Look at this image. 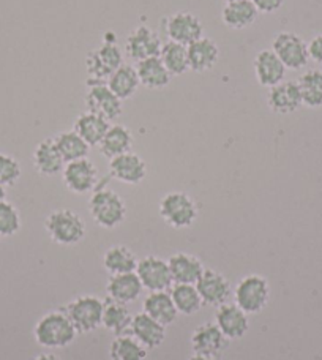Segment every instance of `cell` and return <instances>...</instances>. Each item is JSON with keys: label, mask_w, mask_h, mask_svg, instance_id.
<instances>
[{"label": "cell", "mask_w": 322, "mask_h": 360, "mask_svg": "<svg viewBox=\"0 0 322 360\" xmlns=\"http://www.w3.org/2000/svg\"><path fill=\"white\" fill-rule=\"evenodd\" d=\"M78 330L65 311H49L38 319L34 327V338L41 348L62 349L72 345Z\"/></svg>", "instance_id": "6da1fadb"}, {"label": "cell", "mask_w": 322, "mask_h": 360, "mask_svg": "<svg viewBox=\"0 0 322 360\" xmlns=\"http://www.w3.org/2000/svg\"><path fill=\"white\" fill-rule=\"evenodd\" d=\"M89 212L100 228L114 229L125 221L127 204L114 190L103 186L94 190L89 201Z\"/></svg>", "instance_id": "7a4b0ae2"}, {"label": "cell", "mask_w": 322, "mask_h": 360, "mask_svg": "<svg viewBox=\"0 0 322 360\" xmlns=\"http://www.w3.org/2000/svg\"><path fill=\"white\" fill-rule=\"evenodd\" d=\"M44 229H46L51 240L62 247L76 245L87 233L86 223L82 218L70 209H57L51 212L44 220Z\"/></svg>", "instance_id": "3957f363"}, {"label": "cell", "mask_w": 322, "mask_h": 360, "mask_svg": "<svg viewBox=\"0 0 322 360\" xmlns=\"http://www.w3.org/2000/svg\"><path fill=\"white\" fill-rule=\"evenodd\" d=\"M199 215L198 204L183 191H171L161 198L160 217L174 229H186L195 224Z\"/></svg>", "instance_id": "277c9868"}, {"label": "cell", "mask_w": 322, "mask_h": 360, "mask_svg": "<svg viewBox=\"0 0 322 360\" xmlns=\"http://www.w3.org/2000/svg\"><path fill=\"white\" fill-rule=\"evenodd\" d=\"M124 65V53L117 43L105 41L100 48L90 51L86 57V70L89 75L87 84H100L108 81L115 70Z\"/></svg>", "instance_id": "5b68a950"}, {"label": "cell", "mask_w": 322, "mask_h": 360, "mask_svg": "<svg viewBox=\"0 0 322 360\" xmlns=\"http://www.w3.org/2000/svg\"><path fill=\"white\" fill-rule=\"evenodd\" d=\"M270 300V285L266 276L251 274L243 276L234 289V304L247 314H257Z\"/></svg>", "instance_id": "8992f818"}, {"label": "cell", "mask_w": 322, "mask_h": 360, "mask_svg": "<svg viewBox=\"0 0 322 360\" xmlns=\"http://www.w3.org/2000/svg\"><path fill=\"white\" fill-rule=\"evenodd\" d=\"M105 302L96 295H79L63 308L78 333H89L98 329L103 323Z\"/></svg>", "instance_id": "52a82bcc"}, {"label": "cell", "mask_w": 322, "mask_h": 360, "mask_svg": "<svg viewBox=\"0 0 322 360\" xmlns=\"http://www.w3.org/2000/svg\"><path fill=\"white\" fill-rule=\"evenodd\" d=\"M272 51L285 63L288 70L304 68L310 60L308 44L304 41V38L294 34V32H280V34H276L272 43Z\"/></svg>", "instance_id": "ba28073f"}, {"label": "cell", "mask_w": 322, "mask_h": 360, "mask_svg": "<svg viewBox=\"0 0 322 360\" xmlns=\"http://www.w3.org/2000/svg\"><path fill=\"white\" fill-rule=\"evenodd\" d=\"M86 105L90 112H94L100 117L112 122L119 119L124 112V101L115 95L106 82L100 84H90L86 94Z\"/></svg>", "instance_id": "9c48e42d"}, {"label": "cell", "mask_w": 322, "mask_h": 360, "mask_svg": "<svg viewBox=\"0 0 322 360\" xmlns=\"http://www.w3.org/2000/svg\"><path fill=\"white\" fill-rule=\"evenodd\" d=\"M166 34L171 41L190 46L204 37V25L196 15L190 11H177L166 19Z\"/></svg>", "instance_id": "30bf717a"}, {"label": "cell", "mask_w": 322, "mask_h": 360, "mask_svg": "<svg viewBox=\"0 0 322 360\" xmlns=\"http://www.w3.org/2000/svg\"><path fill=\"white\" fill-rule=\"evenodd\" d=\"M63 184L75 195H86L94 191L98 184V169L89 158L67 163L62 171Z\"/></svg>", "instance_id": "8fae6325"}, {"label": "cell", "mask_w": 322, "mask_h": 360, "mask_svg": "<svg viewBox=\"0 0 322 360\" xmlns=\"http://www.w3.org/2000/svg\"><path fill=\"white\" fill-rule=\"evenodd\" d=\"M136 275L143 283L144 289L150 292L167 291L172 285V275L167 261L158 258V256H146L139 259L136 267Z\"/></svg>", "instance_id": "7c38bea8"}, {"label": "cell", "mask_w": 322, "mask_h": 360, "mask_svg": "<svg viewBox=\"0 0 322 360\" xmlns=\"http://www.w3.org/2000/svg\"><path fill=\"white\" fill-rule=\"evenodd\" d=\"M161 48H163V43L160 35L144 24L133 29L125 40V54L134 62L160 56Z\"/></svg>", "instance_id": "4fadbf2b"}, {"label": "cell", "mask_w": 322, "mask_h": 360, "mask_svg": "<svg viewBox=\"0 0 322 360\" xmlns=\"http://www.w3.org/2000/svg\"><path fill=\"white\" fill-rule=\"evenodd\" d=\"M196 288L202 299V304L210 307H220L223 304H228L231 291H233L226 276L212 269L204 270L196 283Z\"/></svg>", "instance_id": "5bb4252c"}, {"label": "cell", "mask_w": 322, "mask_h": 360, "mask_svg": "<svg viewBox=\"0 0 322 360\" xmlns=\"http://www.w3.org/2000/svg\"><path fill=\"white\" fill-rule=\"evenodd\" d=\"M229 340L215 323H204L191 333V348L195 354L218 357L228 348Z\"/></svg>", "instance_id": "9a60e30c"}, {"label": "cell", "mask_w": 322, "mask_h": 360, "mask_svg": "<svg viewBox=\"0 0 322 360\" xmlns=\"http://www.w3.org/2000/svg\"><path fill=\"white\" fill-rule=\"evenodd\" d=\"M250 314L245 313L242 308L233 304H223L218 307L215 314V324L223 332L229 342L231 340H240L250 330Z\"/></svg>", "instance_id": "2e32d148"}, {"label": "cell", "mask_w": 322, "mask_h": 360, "mask_svg": "<svg viewBox=\"0 0 322 360\" xmlns=\"http://www.w3.org/2000/svg\"><path fill=\"white\" fill-rule=\"evenodd\" d=\"M109 174L127 185H138L147 176V165L138 153L127 152L109 160Z\"/></svg>", "instance_id": "e0dca14e"}, {"label": "cell", "mask_w": 322, "mask_h": 360, "mask_svg": "<svg viewBox=\"0 0 322 360\" xmlns=\"http://www.w3.org/2000/svg\"><path fill=\"white\" fill-rule=\"evenodd\" d=\"M304 105L299 84L294 81H283L269 89L267 106L275 114H292Z\"/></svg>", "instance_id": "ac0fdd59"}, {"label": "cell", "mask_w": 322, "mask_h": 360, "mask_svg": "<svg viewBox=\"0 0 322 360\" xmlns=\"http://www.w3.org/2000/svg\"><path fill=\"white\" fill-rule=\"evenodd\" d=\"M286 67L272 49H262L255 57V76L262 87H273L285 81Z\"/></svg>", "instance_id": "d6986e66"}, {"label": "cell", "mask_w": 322, "mask_h": 360, "mask_svg": "<svg viewBox=\"0 0 322 360\" xmlns=\"http://www.w3.org/2000/svg\"><path fill=\"white\" fill-rule=\"evenodd\" d=\"M130 333L147 351H150L163 345L166 338V327L143 311L133 316Z\"/></svg>", "instance_id": "ffe728a7"}, {"label": "cell", "mask_w": 322, "mask_h": 360, "mask_svg": "<svg viewBox=\"0 0 322 360\" xmlns=\"http://www.w3.org/2000/svg\"><path fill=\"white\" fill-rule=\"evenodd\" d=\"M143 291L144 286L136 272L111 275L106 283L108 297L125 305L136 300Z\"/></svg>", "instance_id": "44dd1931"}, {"label": "cell", "mask_w": 322, "mask_h": 360, "mask_svg": "<svg viewBox=\"0 0 322 360\" xmlns=\"http://www.w3.org/2000/svg\"><path fill=\"white\" fill-rule=\"evenodd\" d=\"M186 48H188L190 70L195 73L210 72L220 59V48L212 38L202 37Z\"/></svg>", "instance_id": "7402d4cb"}, {"label": "cell", "mask_w": 322, "mask_h": 360, "mask_svg": "<svg viewBox=\"0 0 322 360\" xmlns=\"http://www.w3.org/2000/svg\"><path fill=\"white\" fill-rule=\"evenodd\" d=\"M169 270L174 283H182V285H196L199 276L205 270L202 261L195 255L190 253H176L167 259Z\"/></svg>", "instance_id": "603a6c76"}, {"label": "cell", "mask_w": 322, "mask_h": 360, "mask_svg": "<svg viewBox=\"0 0 322 360\" xmlns=\"http://www.w3.org/2000/svg\"><path fill=\"white\" fill-rule=\"evenodd\" d=\"M34 166L38 174L54 177L65 168V162L54 143V138L43 139L34 150Z\"/></svg>", "instance_id": "cb8c5ba5"}, {"label": "cell", "mask_w": 322, "mask_h": 360, "mask_svg": "<svg viewBox=\"0 0 322 360\" xmlns=\"http://www.w3.org/2000/svg\"><path fill=\"white\" fill-rule=\"evenodd\" d=\"M143 310L150 318L158 321L165 327L171 326L177 319L179 311L174 305L171 294L167 291H155L150 292L143 302Z\"/></svg>", "instance_id": "d4e9b609"}, {"label": "cell", "mask_w": 322, "mask_h": 360, "mask_svg": "<svg viewBox=\"0 0 322 360\" xmlns=\"http://www.w3.org/2000/svg\"><path fill=\"white\" fill-rule=\"evenodd\" d=\"M259 11L251 0H237L224 5L221 11V19L226 27L233 30H242L255 24Z\"/></svg>", "instance_id": "484cf974"}, {"label": "cell", "mask_w": 322, "mask_h": 360, "mask_svg": "<svg viewBox=\"0 0 322 360\" xmlns=\"http://www.w3.org/2000/svg\"><path fill=\"white\" fill-rule=\"evenodd\" d=\"M100 152L101 155L112 160L119 155H124L127 152H131L133 147V134L130 128L120 124H115L109 127L105 138L100 143Z\"/></svg>", "instance_id": "4316f807"}, {"label": "cell", "mask_w": 322, "mask_h": 360, "mask_svg": "<svg viewBox=\"0 0 322 360\" xmlns=\"http://www.w3.org/2000/svg\"><path fill=\"white\" fill-rule=\"evenodd\" d=\"M136 72L141 86L149 90L165 89L171 82V73L166 70L160 56L138 62Z\"/></svg>", "instance_id": "83f0119b"}, {"label": "cell", "mask_w": 322, "mask_h": 360, "mask_svg": "<svg viewBox=\"0 0 322 360\" xmlns=\"http://www.w3.org/2000/svg\"><path fill=\"white\" fill-rule=\"evenodd\" d=\"M111 124L106 119L100 117L94 112H82L78 115V119L75 122V131L86 141L90 147L100 146L101 139L105 138L106 131L109 130Z\"/></svg>", "instance_id": "f1b7e54d"}, {"label": "cell", "mask_w": 322, "mask_h": 360, "mask_svg": "<svg viewBox=\"0 0 322 360\" xmlns=\"http://www.w3.org/2000/svg\"><path fill=\"white\" fill-rule=\"evenodd\" d=\"M106 84L122 101L131 98V96L138 92V89L141 86L136 67L124 63V65H120L111 76H109Z\"/></svg>", "instance_id": "f546056e"}, {"label": "cell", "mask_w": 322, "mask_h": 360, "mask_svg": "<svg viewBox=\"0 0 322 360\" xmlns=\"http://www.w3.org/2000/svg\"><path fill=\"white\" fill-rule=\"evenodd\" d=\"M138 262L136 255L124 245H114L106 250L105 256H103V267L109 275L136 272Z\"/></svg>", "instance_id": "4dcf8cb0"}, {"label": "cell", "mask_w": 322, "mask_h": 360, "mask_svg": "<svg viewBox=\"0 0 322 360\" xmlns=\"http://www.w3.org/2000/svg\"><path fill=\"white\" fill-rule=\"evenodd\" d=\"M131 319V313L125 304H120V302H115L108 297V300L105 302V308H103L101 323L105 329L115 333V335H122V333H127V330H130Z\"/></svg>", "instance_id": "1f68e13d"}, {"label": "cell", "mask_w": 322, "mask_h": 360, "mask_svg": "<svg viewBox=\"0 0 322 360\" xmlns=\"http://www.w3.org/2000/svg\"><path fill=\"white\" fill-rule=\"evenodd\" d=\"M54 143L65 165L89 157L90 146L75 130L59 133L57 136H54Z\"/></svg>", "instance_id": "d6a6232c"}, {"label": "cell", "mask_w": 322, "mask_h": 360, "mask_svg": "<svg viewBox=\"0 0 322 360\" xmlns=\"http://www.w3.org/2000/svg\"><path fill=\"white\" fill-rule=\"evenodd\" d=\"M169 294L179 314H185V316H191V314L198 313L204 305L196 285L174 283V286H171Z\"/></svg>", "instance_id": "836d02e7"}, {"label": "cell", "mask_w": 322, "mask_h": 360, "mask_svg": "<svg viewBox=\"0 0 322 360\" xmlns=\"http://www.w3.org/2000/svg\"><path fill=\"white\" fill-rule=\"evenodd\" d=\"M160 59L165 63L171 76H182L190 70L188 63V48L176 41H167L163 44L160 53Z\"/></svg>", "instance_id": "e575fe53"}, {"label": "cell", "mask_w": 322, "mask_h": 360, "mask_svg": "<svg viewBox=\"0 0 322 360\" xmlns=\"http://www.w3.org/2000/svg\"><path fill=\"white\" fill-rule=\"evenodd\" d=\"M109 357L111 360H146L147 349L131 333H122V335H115L111 342Z\"/></svg>", "instance_id": "d590c367"}, {"label": "cell", "mask_w": 322, "mask_h": 360, "mask_svg": "<svg viewBox=\"0 0 322 360\" xmlns=\"http://www.w3.org/2000/svg\"><path fill=\"white\" fill-rule=\"evenodd\" d=\"M302 103L308 108H322V70H308L297 81Z\"/></svg>", "instance_id": "8d00e7d4"}, {"label": "cell", "mask_w": 322, "mask_h": 360, "mask_svg": "<svg viewBox=\"0 0 322 360\" xmlns=\"http://www.w3.org/2000/svg\"><path fill=\"white\" fill-rule=\"evenodd\" d=\"M21 229L19 210L8 201L0 202V237H11Z\"/></svg>", "instance_id": "74e56055"}, {"label": "cell", "mask_w": 322, "mask_h": 360, "mask_svg": "<svg viewBox=\"0 0 322 360\" xmlns=\"http://www.w3.org/2000/svg\"><path fill=\"white\" fill-rule=\"evenodd\" d=\"M22 169L18 160L0 152V185L11 186L21 179Z\"/></svg>", "instance_id": "f35d334b"}, {"label": "cell", "mask_w": 322, "mask_h": 360, "mask_svg": "<svg viewBox=\"0 0 322 360\" xmlns=\"http://www.w3.org/2000/svg\"><path fill=\"white\" fill-rule=\"evenodd\" d=\"M251 2L255 4L257 11L269 15V13L278 11L283 6V4H285V0H251Z\"/></svg>", "instance_id": "ab89813d"}, {"label": "cell", "mask_w": 322, "mask_h": 360, "mask_svg": "<svg viewBox=\"0 0 322 360\" xmlns=\"http://www.w3.org/2000/svg\"><path fill=\"white\" fill-rule=\"evenodd\" d=\"M308 54H310V59L322 65V34L313 37L308 43Z\"/></svg>", "instance_id": "60d3db41"}, {"label": "cell", "mask_w": 322, "mask_h": 360, "mask_svg": "<svg viewBox=\"0 0 322 360\" xmlns=\"http://www.w3.org/2000/svg\"><path fill=\"white\" fill-rule=\"evenodd\" d=\"M32 360H60V359L56 354H53V352H41V354L35 356Z\"/></svg>", "instance_id": "b9f144b4"}, {"label": "cell", "mask_w": 322, "mask_h": 360, "mask_svg": "<svg viewBox=\"0 0 322 360\" xmlns=\"http://www.w3.org/2000/svg\"><path fill=\"white\" fill-rule=\"evenodd\" d=\"M190 360H217V357H209V356H201V354H193Z\"/></svg>", "instance_id": "7bdbcfd3"}, {"label": "cell", "mask_w": 322, "mask_h": 360, "mask_svg": "<svg viewBox=\"0 0 322 360\" xmlns=\"http://www.w3.org/2000/svg\"><path fill=\"white\" fill-rule=\"evenodd\" d=\"M5 198H6V190L4 185H0V202L5 201Z\"/></svg>", "instance_id": "ee69618b"}, {"label": "cell", "mask_w": 322, "mask_h": 360, "mask_svg": "<svg viewBox=\"0 0 322 360\" xmlns=\"http://www.w3.org/2000/svg\"><path fill=\"white\" fill-rule=\"evenodd\" d=\"M224 4H229V2H237V0H223Z\"/></svg>", "instance_id": "f6af8a7d"}]
</instances>
